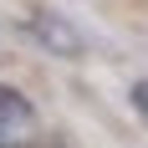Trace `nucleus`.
Returning a JSON list of instances; mask_svg holds the SVG:
<instances>
[{"instance_id": "nucleus-2", "label": "nucleus", "mask_w": 148, "mask_h": 148, "mask_svg": "<svg viewBox=\"0 0 148 148\" xmlns=\"http://www.w3.org/2000/svg\"><path fill=\"white\" fill-rule=\"evenodd\" d=\"M36 138V107L15 87H0V148H26Z\"/></svg>"}, {"instance_id": "nucleus-3", "label": "nucleus", "mask_w": 148, "mask_h": 148, "mask_svg": "<svg viewBox=\"0 0 148 148\" xmlns=\"http://www.w3.org/2000/svg\"><path fill=\"white\" fill-rule=\"evenodd\" d=\"M133 107L148 118V82H133Z\"/></svg>"}, {"instance_id": "nucleus-1", "label": "nucleus", "mask_w": 148, "mask_h": 148, "mask_svg": "<svg viewBox=\"0 0 148 148\" xmlns=\"http://www.w3.org/2000/svg\"><path fill=\"white\" fill-rule=\"evenodd\" d=\"M26 31L36 36V41L46 46V56H61V61H77L82 51H87V36L66 21V15H56V10H36L26 21Z\"/></svg>"}]
</instances>
